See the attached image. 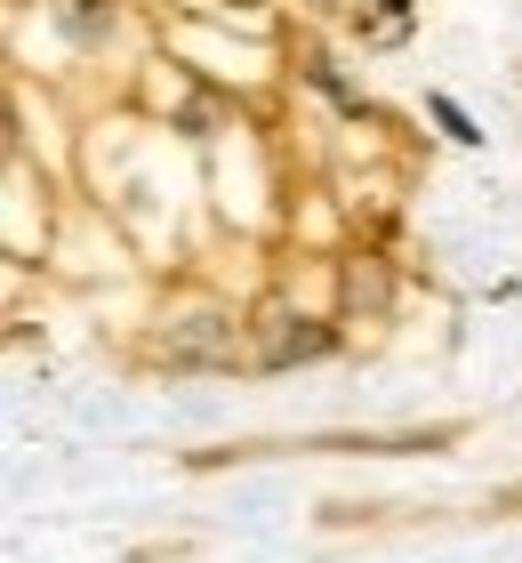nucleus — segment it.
Here are the masks:
<instances>
[{
    "label": "nucleus",
    "mask_w": 522,
    "mask_h": 563,
    "mask_svg": "<svg viewBox=\"0 0 522 563\" xmlns=\"http://www.w3.org/2000/svg\"><path fill=\"white\" fill-rule=\"evenodd\" d=\"M145 354L169 371H242L249 363V314H233L225 298H177L153 322Z\"/></svg>",
    "instance_id": "1"
},
{
    "label": "nucleus",
    "mask_w": 522,
    "mask_h": 563,
    "mask_svg": "<svg viewBox=\"0 0 522 563\" xmlns=\"http://www.w3.org/2000/svg\"><path fill=\"white\" fill-rule=\"evenodd\" d=\"M426 113L442 121V137H458V145H482V130L466 121V106H458V97H442V89H434V97H426Z\"/></svg>",
    "instance_id": "4"
},
{
    "label": "nucleus",
    "mask_w": 522,
    "mask_h": 563,
    "mask_svg": "<svg viewBox=\"0 0 522 563\" xmlns=\"http://www.w3.org/2000/svg\"><path fill=\"white\" fill-rule=\"evenodd\" d=\"M225 9H257V0H225Z\"/></svg>",
    "instance_id": "5"
},
{
    "label": "nucleus",
    "mask_w": 522,
    "mask_h": 563,
    "mask_svg": "<svg viewBox=\"0 0 522 563\" xmlns=\"http://www.w3.org/2000/svg\"><path fill=\"white\" fill-rule=\"evenodd\" d=\"M322 354H337V322L306 314V306H257L249 314V371H298V363H322Z\"/></svg>",
    "instance_id": "2"
},
{
    "label": "nucleus",
    "mask_w": 522,
    "mask_h": 563,
    "mask_svg": "<svg viewBox=\"0 0 522 563\" xmlns=\"http://www.w3.org/2000/svg\"><path fill=\"white\" fill-rule=\"evenodd\" d=\"M346 298L362 314H386V298H395V274H386L378 250H362V266H346Z\"/></svg>",
    "instance_id": "3"
}]
</instances>
